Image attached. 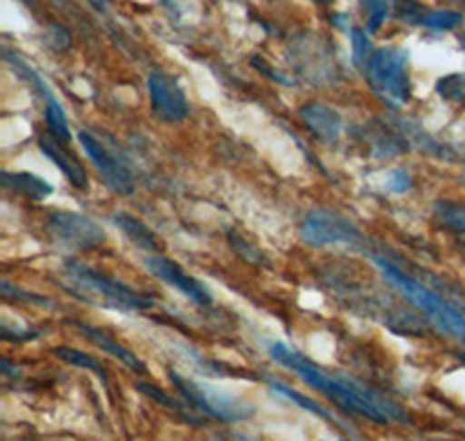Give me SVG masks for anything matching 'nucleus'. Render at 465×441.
Returning a JSON list of instances; mask_svg holds the SVG:
<instances>
[{
	"label": "nucleus",
	"instance_id": "nucleus-1",
	"mask_svg": "<svg viewBox=\"0 0 465 441\" xmlns=\"http://www.w3.org/2000/svg\"><path fill=\"white\" fill-rule=\"evenodd\" d=\"M270 356L275 358L277 363L284 365V368L301 374V378L310 386V388L319 390V393L335 399V402H338L342 409H347L349 414H361L365 416V418L375 420V423H381V426L389 423V418H396V420H402V423H407V416L402 414L398 407L389 405L384 397L372 395L371 390L361 388L359 384H351V381H342V378L328 377L326 372L314 368L305 356L291 351V348H286L284 344H270Z\"/></svg>",
	"mask_w": 465,
	"mask_h": 441
},
{
	"label": "nucleus",
	"instance_id": "nucleus-19",
	"mask_svg": "<svg viewBox=\"0 0 465 441\" xmlns=\"http://www.w3.org/2000/svg\"><path fill=\"white\" fill-rule=\"evenodd\" d=\"M54 356L61 358L64 363L74 365V368L89 369V372H94L95 377L101 378L103 384H107V372H105V368H103V365L98 363V360H95L94 356H89V353L77 351V348H70V347H56V348H54Z\"/></svg>",
	"mask_w": 465,
	"mask_h": 441
},
{
	"label": "nucleus",
	"instance_id": "nucleus-16",
	"mask_svg": "<svg viewBox=\"0 0 465 441\" xmlns=\"http://www.w3.org/2000/svg\"><path fill=\"white\" fill-rule=\"evenodd\" d=\"M114 223L138 249H144V251H156V249H159V240H156L153 232L144 226L143 220L135 219V216L124 214L122 211V214H114Z\"/></svg>",
	"mask_w": 465,
	"mask_h": 441
},
{
	"label": "nucleus",
	"instance_id": "nucleus-23",
	"mask_svg": "<svg viewBox=\"0 0 465 441\" xmlns=\"http://www.w3.org/2000/svg\"><path fill=\"white\" fill-rule=\"evenodd\" d=\"M460 24H463V15H460V12L433 10V12H426L421 26L433 28V31H451V28L460 26Z\"/></svg>",
	"mask_w": 465,
	"mask_h": 441
},
{
	"label": "nucleus",
	"instance_id": "nucleus-6",
	"mask_svg": "<svg viewBox=\"0 0 465 441\" xmlns=\"http://www.w3.org/2000/svg\"><path fill=\"white\" fill-rule=\"evenodd\" d=\"M47 228L54 242L68 251H91L105 242V230L94 219L74 211H49Z\"/></svg>",
	"mask_w": 465,
	"mask_h": 441
},
{
	"label": "nucleus",
	"instance_id": "nucleus-4",
	"mask_svg": "<svg viewBox=\"0 0 465 441\" xmlns=\"http://www.w3.org/2000/svg\"><path fill=\"white\" fill-rule=\"evenodd\" d=\"M363 74L371 89L386 105L402 107L412 95L410 84V52L402 47H381L372 52Z\"/></svg>",
	"mask_w": 465,
	"mask_h": 441
},
{
	"label": "nucleus",
	"instance_id": "nucleus-5",
	"mask_svg": "<svg viewBox=\"0 0 465 441\" xmlns=\"http://www.w3.org/2000/svg\"><path fill=\"white\" fill-rule=\"evenodd\" d=\"M170 381L177 390H180L182 397L189 402L193 409L203 411V414L212 416V418L219 420H247L254 416V409L244 402L235 397H228V395L219 393L217 388H212L207 384H196V381H189V378L180 377L177 372H170Z\"/></svg>",
	"mask_w": 465,
	"mask_h": 441
},
{
	"label": "nucleus",
	"instance_id": "nucleus-3",
	"mask_svg": "<svg viewBox=\"0 0 465 441\" xmlns=\"http://www.w3.org/2000/svg\"><path fill=\"white\" fill-rule=\"evenodd\" d=\"M372 260H375V265L381 270V274H384L386 281H389L393 289L401 290V293L405 295V298L410 299L414 307H419L423 314L433 320L440 330L447 332V335H451L454 339H459V342L465 344V314L463 311H459L456 307H451L447 299L440 298L438 293H433V290H429L426 286L419 284V281H414V279L407 277L405 272H401L396 265H391L389 260H384V258L372 256Z\"/></svg>",
	"mask_w": 465,
	"mask_h": 441
},
{
	"label": "nucleus",
	"instance_id": "nucleus-2",
	"mask_svg": "<svg viewBox=\"0 0 465 441\" xmlns=\"http://www.w3.org/2000/svg\"><path fill=\"white\" fill-rule=\"evenodd\" d=\"M64 289L73 293L74 298L84 299L89 305L105 307L116 311H143L153 307L147 295L133 290L131 286L107 277V274L91 270L82 263L68 260L64 265Z\"/></svg>",
	"mask_w": 465,
	"mask_h": 441
},
{
	"label": "nucleus",
	"instance_id": "nucleus-29",
	"mask_svg": "<svg viewBox=\"0 0 465 441\" xmlns=\"http://www.w3.org/2000/svg\"><path fill=\"white\" fill-rule=\"evenodd\" d=\"M89 3L95 7V10H101V12L110 10V7H107V0H89Z\"/></svg>",
	"mask_w": 465,
	"mask_h": 441
},
{
	"label": "nucleus",
	"instance_id": "nucleus-14",
	"mask_svg": "<svg viewBox=\"0 0 465 441\" xmlns=\"http://www.w3.org/2000/svg\"><path fill=\"white\" fill-rule=\"evenodd\" d=\"M77 328H80V330L89 337V342H94L95 347L103 348L105 353H110L112 358H116V360H119L122 365H126L128 369H133V372H138V374L147 372L144 363L140 360L138 356H135V353L128 351L126 347H122V344L116 342L114 337H110L107 332H103L101 328H94V326H89V323H77Z\"/></svg>",
	"mask_w": 465,
	"mask_h": 441
},
{
	"label": "nucleus",
	"instance_id": "nucleus-11",
	"mask_svg": "<svg viewBox=\"0 0 465 441\" xmlns=\"http://www.w3.org/2000/svg\"><path fill=\"white\" fill-rule=\"evenodd\" d=\"M7 54V61H10L12 65H15L16 70H19V73L22 74H26V79L28 82H31L33 86H35V91L40 95H43V100H45V119H47V126H49V131H52V135H56L58 140H61V142H70V140H73V135H70V128H68V119H65V112H64V107L58 105V100H56V95L52 93V89H49L47 84H45V79L40 77V74L35 73V70L31 68V65H26L22 61V56H12L10 52H5Z\"/></svg>",
	"mask_w": 465,
	"mask_h": 441
},
{
	"label": "nucleus",
	"instance_id": "nucleus-30",
	"mask_svg": "<svg viewBox=\"0 0 465 441\" xmlns=\"http://www.w3.org/2000/svg\"><path fill=\"white\" fill-rule=\"evenodd\" d=\"M314 3H319V5H328L331 0H314Z\"/></svg>",
	"mask_w": 465,
	"mask_h": 441
},
{
	"label": "nucleus",
	"instance_id": "nucleus-7",
	"mask_svg": "<svg viewBox=\"0 0 465 441\" xmlns=\"http://www.w3.org/2000/svg\"><path fill=\"white\" fill-rule=\"evenodd\" d=\"M301 237L312 247H326V244H356L363 240L359 228L344 216L328 210H312L302 219Z\"/></svg>",
	"mask_w": 465,
	"mask_h": 441
},
{
	"label": "nucleus",
	"instance_id": "nucleus-27",
	"mask_svg": "<svg viewBox=\"0 0 465 441\" xmlns=\"http://www.w3.org/2000/svg\"><path fill=\"white\" fill-rule=\"evenodd\" d=\"M410 186H412V179H410V174H407L405 170H393L391 177H389V189L396 191V193H405Z\"/></svg>",
	"mask_w": 465,
	"mask_h": 441
},
{
	"label": "nucleus",
	"instance_id": "nucleus-15",
	"mask_svg": "<svg viewBox=\"0 0 465 441\" xmlns=\"http://www.w3.org/2000/svg\"><path fill=\"white\" fill-rule=\"evenodd\" d=\"M0 181L12 193H19L28 200H35V202H40V200L49 198L54 193L49 181H45L43 177H37V174L31 172H10V170H3L0 172Z\"/></svg>",
	"mask_w": 465,
	"mask_h": 441
},
{
	"label": "nucleus",
	"instance_id": "nucleus-10",
	"mask_svg": "<svg viewBox=\"0 0 465 441\" xmlns=\"http://www.w3.org/2000/svg\"><path fill=\"white\" fill-rule=\"evenodd\" d=\"M144 265H147V270L153 277H159L163 284L173 286L174 290H180V293L186 295L191 302H196V305H210L212 302L210 290H207L198 279L186 274L184 270L174 263V260H170V258L147 256L144 258Z\"/></svg>",
	"mask_w": 465,
	"mask_h": 441
},
{
	"label": "nucleus",
	"instance_id": "nucleus-12",
	"mask_svg": "<svg viewBox=\"0 0 465 441\" xmlns=\"http://www.w3.org/2000/svg\"><path fill=\"white\" fill-rule=\"evenodd\" d=\"M298 114H301L302 123L323 142H335L342 132V122H340L338 112L322 105V103H305L298 110Z\"/></svg>",
	"mask_w": 465,
	"mask_h": 441
},
{
	"label": "nucleus",
	"instance_id": "nucleus-26",
	"mask_svg": "<svg viewBox=\"0 0 465 441\" xmlns=\"http://www.w3.org/2000/svg\"><path fill=\"white\" fill-rule=\"evenodd\" d=\"M43 40L47 47L54 49V52H65V49H70V44H73V35H70L64 26H58V24L47 26Z\"/></svg>",
	"mask_w": 465,
	"mask_h": 441
},
{
	"label": "nucleus",
	"instance_id": "nucleus-28",
	"mask_svg": "<svg viewBox=\"0 0 465 441\" xmlns=\"http://www.w3.org/2000/svg\"><path fill=\"white\" fill-rule=\"evenodd\" d=\"M252 65H254L256 70H259V73H263V74H268L270 79H275V82H280V84H286V86H293V82H291V79H286L284 74H280V73H275V70L270 68V65H265L263 61H259V58H254V61H252Z\"/></svg>",
	"mask_w": 465,
	"mask_h": 441
},
{
	"label": "nucleus",
	"instance_id": "nucleus-20",
	"mask_svg": "<svg viewBox=\"0 0 465 441\" xmlns=\"http://www.w3.org/2000/svg\"><path fill=\"white\" fill-rule=\"evenodd\" d=\"M270 388L275 390L277 395H282V397L291 399V402H293V405H298V407H301V409L310 411V414L319 416V418H323V420H331V423H338V426H342V423H340V418H338V416L328 414V411L323 409V407H319L317 402H312V399H310V397H302V395H298L296 390H291L289 386L280 384V381H270Z\"/></svg>",
	"mask_w": 465,
	"mask_h": 441
},
{
	"label": "nucleus",
	"instance_id": "nucleus-9",
	"mask_svg": "<svg viewBox=\"0 0 465 441\" xmlns=\"http://www.w3.org/2000/svg\"><path fill=\"white\" fill-rule=\"evenodd\" d=\"M80 142L84 147L86 156L94 161V165L98 168L101 177L105 179V184L110 186L114 193L122 195H131L133 193V177L131 172L126 170V165H122V161L114 156L112 152H107L98 140H95L91 132L82 131L80 132Z\"/></svg>",
	"mask_w": 465,
	"mask_h": 441
},
{
	"label": "nucleus",
	"instance_id": "nucleus-31",
	"mask_svg": "<svg viewBox=\"0 0 465 441\" xmlns=\"http://www.w3.org/2000/svg\"><path fill=\"white\" fill-rule=\"evenodd\" d=\"M460 44H463V47H465V33H463V35H460Z\"/></svg>",
	"mask_w": 465,
	"mask_h": 441
},
{
	"label": "nucleus",
	"instance_id": "nucleus-8",
	"mask_svg": "<svg viewBox=\"0 0 465 441\" xmlns=\"http://www.w3.org/2000/svg\"><path fill=\"white\" fill-rule=\"evenodd\" d=\"M147 89L153 114L159 116L161 122L180 123L189 116V100H186V93L173 74L152 73L147 77Z\"/></svg>",
	"mask_w": 465,
	"mask_h": 441
},
{
	"label": "nucleus",
	"instance_id": "nucleus-21",
	"mask_svg": "<svg viewBox=\"0 0 465 441\" xmlns=\"http://www.w3.org/2000/svg\"><path fill=\"white\" fill-rule=\"evenodd\" d=\"M138 390L144 395V397L153 399V402H159L161 407H168V409H173V411H177V414H180V416H184V418L189 420V423H198V420L193 418V416H191V405H189V402H186V405H182V402L173 399V397H170V395H165L161 388H156V386H152V384H144V381H140Z\"/></svg>",
	"mask_w": 465,
	"mask_h": 441
},
{
	"label": "nucleus",
	"instance_id": "nucleus-13",
	"mask_svg": "<svg viewBox=\"0 0 465 441\" xmlns=\"http://www.w3.org/2000/svg\"><path fill=\"white\" fill-rule=\"evenodd\" d=\"M58 142H61V140H58L56 135L54 137L40 135V140H37V144H40V149H43L45 156H47L49 161H52V163L65 174V179H68L70 184L77 186V189H86V186H89L86 170L82 168V165L77 163L74 158H70L64 149L58 147Z\"/></svg>",
	"mask_w": 465,
	"mask_h": 441
},
{
	"label": "nucleus",
	"instance_id": "nucleus-25",
	"mask_svg": "<svg viewBox=\"0 0 465 441\" xmlns=\"http://www.w3.org/2000/svg\"><path fill=\"white\" fill-rule=\"evenodd\" d=\"M228 242H231L232 251L238 253L242 260H247V263L252 265H268V258L263 256V253L259 251V249L254 247L252 242H247L242 235H238V232H228Z\"/></svg>",
	"mask_w": 465,
	"mask_h": 441
},
{
	"label": "nucleus",
	"instance_id": "nucleus-18",
	"mask_svg": "<svg viewBox=\"0 0 465 441\" xmlns=\"http://www.w3.org/2000/svg\"><path fill=\"white\" fill-rule=\"evenodd\" d=\"M396 10V0H361V12H363L365 31L375 35L389 16H393Z\"/></svg>",
	"mask_w": 465,
	"mask_h": 441
},
{
	"label": "nucleus",
	"instance_id": "nucleus-17",
	"mask_svg": "<svg viewBox=\"0 0 465 441\" xmlns=\"http://www.w3.org/2000/svg\"><path fill=\"white\" fill-rule=\"evenodd\" d=\"M433 219L451 232L465 235V205L451 200H438L433 205Z\"/></svg>",
	"mask_w": 465,
	"mask_h": 441
},
{
	"label": "nucleus",
	"instance_id": "nucleus-24",
	"mask_svg": "<svg viewBox=\"0 0 465 441\" xmlns=\"http://www.w3.org/2000/svg\"><path fill=\"white\" fill-rule=\"evenodd\" d=\"M351 52H354V65L363 73L368 58L375 52L371 43V33L361 31V28H351Z\"/></svg>",
	"mask_w": 465,
	"mask_h": 441
},
{
	"label": "nucleus",
	"instance_id": "nucleus-22",
	"mask_svg": "<svg viewBox=\"0 0 465 441\" xmlns=\"http://www.w3.org/2000/svg\"><path fill=\"white\" fill-rule=\"evenodd\" d=\"M435 91H438L444 100L465 107V73L444 74V77H440L438 84H435Z\"/></svg>",
	"mask_w": 465,
	"mask_h": 441
}]
</instances>
